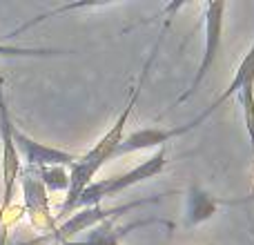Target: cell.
<instances>
[{"label": "cell", "mask_w": 254, "mask_h": 245, "mask_svg": "<svg viewBox=\"0 0 254 245\" xmlns=\"http://www.w3.org/2000/svg\"><path fill=\"white\" fill-rule=\"evenodd\" d=\"M167 29H170V20H167L165 25L161 27V31H158L156 43H154L152 52H149L143 69H140L138 83L131 87L129 98H127V103H125L123 112L119 114V119L114 121V125H112L110 129L101 136V138H98V143L94 145L92 149H87L85 154H80L78 161L69 167V189H67V196H65V201H63V205H61L58 219H67V216L74 214V205H76V201H78V196L83 194V189L96 181V174L103 170L105 163L114 161L116 149H119V145L123 143V138H125V127H127V122H129V116H131V112H134L136 103H138V96H140V92H143V87H145V80H147L149 69H152L154 61H156V54H158V49H161L163 36H165Z\"/></svg>", "instance_id": "6da1fadb"}, {"label": "cell", "mask_w": 254, "mask_h": 245, "mask_svg": "<svg viewBox=\"0 0 254 245\" xmlns=\"http://www.w3.org/2000/svg\"><path fill=\"white\" fill-rule=\"evenodd\" d=\"M165 167H167V147H161V149H156L147 161L138 163V165L131 167L129 172H123V174L112 176V179H98V181H94L92 185H87V187L83 189V194L78 196V201H76L74 212L83 210V207L101 205L105 198L119 196V194L125 192V189L158 176Z\"/></svg>", "instance_id": "7a4b0ae2"}, {"label": "cell", "mask_w": 254, "mask_h": 245, "mask_svg": "<svg viewBox=\"0 0 254 245\" xmlns=\"http://www.w3.org/2000/svg\"><path fill=\"white\" fill-rule=\"evenodd\" d=\"M165 194H156V196H145V198H136V201H129V203H123V205H114V207H105L101 205H92V207H83V210H76L71 216H67L61 225H56L52 234H49V241H56V243H63V241H71L76 234H83V232H89L92 228H96L98 223L103 221H110V219H121L127 212H134L138 207H145V205H156V203L163 201Z\"/></svg>", "instance_id": "3957f363"}, {"label": "cell", "mask_w": 254, "mask_h": 245, "mask_svg": "<svg viewBox=\"0 0 254 245\" xmlns=\"http://www.w3.org/2000/svg\"><path fill=\"white\" fill-rule=\"evenodd\" d=\"M225 9H228V2L223 0H216V2H205L203 4V11H205V49H203L201 62H198L196 71H194V78L190 83V87L176 98V105L190 101L194 94L198 92L201 83L205 80L207 71L212 69L216 56L221 54V47H223V27H225Z\"/></svg>", "instance_id": "277c9868"}, {"label": "cell", "mask_w": 254, "mask_h": 245, "mask_svg": "<svg viewBox=\"0 0 254 245\" xmlns=\"http://www.w3.org/2000/svg\"><path fill=\"white\" fill-rule=\"evenodd\" d=\"M13 121L9 114V105L4 92L0 87V143H2V203H0V216L9 210L13 203V189H16V181L20 179L22 172V158L18 154L16 140H13Z\"/></svg>", "instance_id": "5b68a950"}, {"label": "cell", "mask_w": 254, "mask_h": 245, "mask_svg": "<svg viewBox=\"0 0 254 245\" xmlns=\"http://www.w3.org/2000/svg\"><path fill=\"white\" fill-rule=\"evenodd\" d=\"M198 125H203V122L198 119H192L190 122L179 125V127H143V129H136L123 138V143H121L119 149H116L114 158L127 156V154H136V152H145V149L167 147V143H170L172 138L190 134V131L196 129Z\"/></svg>", "instance_id": "8992f818"}, {"label": "cell", "mask_w": 254, "mask_h": 245, "mask_svg": "<svg viewBox=\"0 0 254 245\" xmlns=\"http://www.w3.org/2000/svg\"><path fill=\"white\" fill-rule=\"evenodd\" d=\"M13 140L20 158L27 163V167L38 170V167H52V165H63V167H71L78 161V154L67 152L61 147H49L45 143L34 140L29 134H25L22 129L13 127Z\"/></svg>", "instance_id": "52a82bcc"}, {"label": "cell", "mask_w": 254, "mask_h": 245, "mask_svg": "<svg viewBox=\"0 0 254 245\" xmlns=\"http://www.w3.org/2000/svg\"><path fill=\"white\" fill-rule=\"evenodd\" d=\"M20 189L22 198H25V210L29 221L36 228H45L47 234H52L56 230V219L52 216V207H49V192L43 187V183L38 181V176L34 174L31 167H25L20 172Z\"/></svg>", "instance_id": "ba28073f"}, {"label": "cell", "mask_w": 254, "mask_h": 245, "mask_svg": "<svg viewBox=\"0 0 254 245\" xmlns=\"http://www.w3.org/2000/svg\"><path fill=\"white\" fill-rule=\"evenodd\" d=\"M254 201V196L248 198H234V201H225V198L212 196L207 189L198 187V185H190L185 192V214H183V225L185 228H196L203 225L219 212L223 205H243V203Z\"/></svg>", "instance_id": "9c48e42d"}, {"label": "cell", "mask_w": 254, "mask_h": 245, "mask_svg": "<svg viewBox=\"0 0 254 245\" xmlns=\"http://www.w3.org/2000/svg\"><path fill=\"white\" fill-rule=\"evenodd\" d=\"M250 83H254V40H252L250 49H248V54L241 58L239 67L234 69V76H232V80H230V85L219 94V96L214 98V101L210 103V107H207V110H203L201 114L196 116V119L201 121V122H205L216 110H219L221 105H223V103H228L232 96H237L239 89H241L243 85H250Z\"/></svg>", "instance_id": "30bf717a"}, {"label": "cell", "mask_w": 254, "mask_h": 245, "mask_svg": "<svg viewBox=\"0 0 254 245\" xmlns=\"http://www.w3.org/2000/svg\"><path fill=\"white\" fill-rule=\"evenodd\" d=\"M34 174L38 176V181L47 192H67L69 189V167H38V170H34Z\"/></svg>", "instance_id": "8fae6325"}, {"label": "cell", "mask_w": 254, "mask_h": 245, "mask_svg": "<svg viewBox=\"0 0 254 245\" xmlns=\"http://www.w3.org/2000/svg\"><path fill=\"white\" fill-rule=\"evenodd\" d=\"M61 49H45V47H16V45L0 43V58H49L61 56Z\"/></svg>", "instance_id": "7c38bea8"}, {"label": "cell", "mask_w": 254, "mask_h": 245, "mask_svg": "<svg viewBox=\"0 0 254 245\" xmlns=\"http://www.w3.org/2000/svg\"><path fill=\"white\" fill-rule=\"evenodd\" d=\"M49 241V234H43V237H36L31 239V241H22V243H9V245H40ZM0 245H7V225H4V221H0Z\"/></svg>", "instance_id": "4fadbf2b"}, {"label": "cell", "mask_w": 254, "mask_h": 245, "mask_svg": "<svg viewBox=\"0 0 254 245\" xmlns=\"http://www.w3.org/2000/svg\"><path fill=\"white\" fill-rule=\"evenodd\" d=\"M58 245H87L83 241V239H71V241H63V243H58Z\"/></svg>", "instance_id": "5bb4252c"}, {"label": "cell", "mask_w": 254, "mask_h": 245, "mask_svg": "<svg viewBox=\"0 0 254 245\" xmlns=\"http://www.w3.org/2000/svg\"><path fill=\"white\" fill-rule=\"evenodd\" d=\"M252 237H254V234H252Z\"/></svg>", "instance_id": "9a60e30c"}]
</instances>
